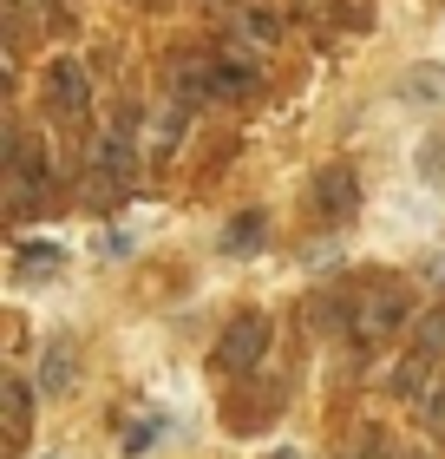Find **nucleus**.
<instances>
[{
	"label": "nucleus",
	"instance_id": "obj_1",
	"mask_svg": "<svg viewBox=\"0 0 445 459\" xmlns=\"http://www.w3.org/2000/svg\"><path fill=\"white\" fill-rule=\"evenodd\" d=\"M406 322H413V289L406 282H373L367 296L354 302V335L367 342V348L373 342H393Z\"/></svg>",
	"mask_w": 445,
	"mask_h": 459
},
{
	"label": "nucleus",
	"instance_id": "obj_2",
	"mask_svg": "<svg viewBox=\"0 0 445 459\" xmlns=\"http://www.w3.org/2000/svg\"><path fill=\"white\" fill-rule=\"evenodd\" d=\"M308 211L321 217L328 230L354 223V211H360V178H354V164H321V171H314V184H308Z\"/></svg>",
	"mask_w": 445,
	"mask_h": 459
},
{
	"label": "nucleus",
	"instance_id": "obj_3",
	"mask_svg": "<svg viewBox=\"0 0 445 459\" xmlns=\"http://www.w3.org/2000/svg\"><path fill=\"white\" fill-rule=\"evenodd\" d=\"M269 342H275V328H269V316H236L223 328V342H217V368L223 374H249V368H262V354H269Z\"/></svg>",
	"mask_w": 445,
	"mask_h": 459
},
{
	"label": "nucleus",
	"instance_id": "obj_4",
	"mask_svg": "<svg viewBox=\"0 0 445 459\" xmlns=\"http://www.w3.org/2000/svg\"><path fill=\"white\" fill-rule=\"evenodd\" d=\"M132 178H138V164H132V144H124L118 132H112V138H98V144H92V197L118 204L124 191H132Z\"/></svg>",
	"mask_w": 445,
	"mask_h": 459
},
{
	"label": "nucleus",
	"instance_id": "obj_5",
	"mask_svg": "<svg viewBox=\"0 0 445 459\" xmlns=\"http://www.w3.org/2000/svg\"><path fill=\"white\" fill-rule=\"evenodd\" d=\"M47 106H53L59 118H86L92 79H86V66H79V59H53V73H47Z\"/></svg>",
	"mask_w": 445,
	"mask_h": 459
},
{
	"label": "nucleus",
	"instance_id": "obj_6",
	"mask_svg": "<svg viewBox=\"0 0 445 459\" xmlns=\"http://www.w3.org/2000/svg\"><path fill=\"white\" fill-rule=\"evenodd\" d=\"M393 394H399V401H419V407H432L439 394H445V387H439V361H432V354H419V348H413L406 361L393 368Z\"/></svg>",
	"mask_w": 445,
	"mask_h": 459
},
{
	"label": "nucleus",
	"instance_id": "obj_7",
	"mask_svg": "<svg viewBox=\"0 0 445 459\" xmlns=\"http://www.w3.org/2000/svg\"><path fill=\"white\" fill-rule=\"evenodd\" d=\"M256 86H262L256 59H210V99H243Z\"/></svg>",
	"mask_w": 445,
	"mask_h": 459
},
{
	"label": "nucleus",
	"instance_id": "obj_8",
	"mask_svg": "<svg viewBox=\"0 0 445 459\" xmlns=\"http://www.w3.org/2000/svg\"><path fill=\"white\" fill-rule=\"evenodd\" d=\"M0 394H7V446L20 453V446H27V433H33V394H27V381H20V374H7V381H0Z\"/></svg>",
	"mask_w": 445,
	"mask_h": 459
},
{
	"label": "nucleus",
	"instance_id": "obj_9",
	"mask_svg": "<svg viewBox=\"0 0 445 459\" xmlns=\"http://www.w3.org/2000/svg\"><path fill=\"white\" fill-rule=\"evenodd\" d=\"M59 269H66V249H59V243H27V249H20V276H59Z\"/></svg>",
	"mask_w": 445,
	"mask_h": 459
},
{
	"label": "nucleus",
	"instance_id": "obj_10",
	"mask_svg": "<svg viewBox=\"0 0 445 459\" xmlns=\"http://www.w3.org/2000/svg\"><path fill=\"white\" fill-rule=\"evenodd\" d=\"M262 237H269V223H262V211H243L236 223L223 230V249H229V256H243V249H256Z\"/></svg>",
	"mask_w": 445,
	"mask_h": 459
},
{
	"label": "nucleus",
	"instance_id": "obj_11",
	"mask_svg": "<svg viewBox=\"0 0 445 459\" xmlns=\"http://www.w3.org/2000/svg\"><path fill=\"white\" fill-rule=\"evenodd\" d=\"M39 387L59 394V387H73V342H59L47 348V361H39Z\"/></svg>",
	"mask_w": 445,
	"mask_h": 459
},
{
	"label": "nucleus",
	"instance_id": "obj_12",
	"mask_svg": "<svg viewBox=\"0 0 445 459\" xmlns=\"http://www.w3.org/2000/svg\"><path fill=\"white\" fill-rule=\"evenodd\" d=\"M419 354H432V361H445V302L432 308V316H419Z\"/></svg>",
	"mask_w": 445,
	"mask_h": 459
},
{
	"label": "nucleus",
	"instance_id": "obj_13",
	"mask_svg": "<svg viewBox=\"0 0 445 459\" xmlns=\"http://www.w3.org/2000/svg\"><path fill=\"white\" fill-rule=\"evenodd\" d=\"M275 33H282V20H275V13H243V39H262V47H269Z\"/></svg>",
	"mask_w": 445,
	"mask_h": 459
},
{
	"label": "nucleus",
	"instance_id": "obj_14",
	"mask_svg": "<svg viewBox=\"0 0 445 459\" xmlns=\"http://www.w3.org/2000/svg\"><path fill=\"white\" fill-rule=\"evenodd\" d=\"M177 132H184V106H164V118H158V158L177 144Z\"/></svg>",
	"mask_w": 445,
	"mask_h": 459
},
{
	"label": "nucleus",
	"instance_id": "obj_15",
	"mask_svg": "<svg viewBox=\"0 0 445 459\" xmlns=\"http://www.w3.org/2000/svg\"><path fill=\"white\" fill-rule=\"evenodd\" d=\"M426 276H432V282L445 289V256H432V263H426Z\"/></svg>",
	"mask_w": 445,
	"mask_h": 459
},
{
	"label": "nucleus",
	"instance_id": "obj_16",
	"mask_svg": "<svg viewBox=\"0 0 445 459\" xmlns=\"http://www.w3.org/2000/svg\"><path fill=\"white\" fill-rule=\"evenodd\" d=\"M269 459H302V453H295V446H275V453H269Z\"/></svg>",
	"mask_w": 445,
	"mask_h": 459
}]
</instances>
